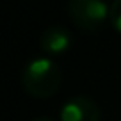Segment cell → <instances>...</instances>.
Instances as JSON below:
<instances>
[{
	"instance_id": "2",
	"label": "cell",
	"mask_w": 121,
	"mask_h": 121,
	"mask_svg": "<svg viewBox=\"0 0 121 121\" xmlns=\"http://www.w3.org/2000/svg\"><path fill=\"white\" fill-rule=\"evenodd\" d=\"M110 5L105 0H69V18L80 30L95 32L109 20Z\"/></svg>"
},
{
	"instance_id": "6",
	"label": "cell",
	"mask_w": 121,
	"mask_h": 121,
	"mask_svg": "<svg viewBox=\"0 0 121 121\" xmlns=\"http://www.w3.org/2000/svg\"><path fill=\"white\" fill-rule=\"evenodd\" d=\"M34 121H55V119H52V117H46V116H43V117H36Z\"/></svg>"
},
{
	"instance_id": "3",
	"label": "cell",
	"mask_w": 121,
	"mask_h": 121,
	"mask_svg": "<svg viewBox=\"0 0 121 121\" xmlns=\"http://www.w3.org/2000/svg\"><path fill=\"white\" fill-rule=\"evenodd\" d=\"M60 121H100V107L87 96H75L60 107Z\"/></svg>"
},
{
	"instance_id": "5",
	"label": "cell",
	"mask_w": 121,
	"mask_h": 121,
	"mask_svg": "<svg viewBox=\"0 0 121 121\" xmlns=\"http://www.w3.org/2000/svg\"><path fill=\"white\" fill-rule=\"evenodd\" d=\"M109 20H110V25L114 27V30L121 34V0H114L110 4Z\"/></svg>"
},
{
	"instance_id": "4",
	"label": "cell",
	"mask_w": 121,
	"mask_h": 121,
	"mask_svg": "<svg viewBox=\"0 0 121 121\" xmlns=\"http://www.w3.org/2000/svg\"><path fill=\"white\" fill-rule=\"evenodd\" d=\"M73 39L69 30L64 27H50L39 38V46L45 53L48 55H60V53L68 52V48L71 46Z\"/></svg>"
},
{
	"instance_id": "1",
	"label": "cell",
	"mask_w": 121,
	"mask_h": 121,
	"mask_svg": "<svg viewBox=\"0 0 121 121\" xmlns=\"http://www.w3.org/2000/svg\"><path fill=\"white\" fill-rule=\"evenodd\" d=\"M22 82L34 98H50L60 86V68L48 57H36L23 68Z\"/></svg>"
}]
</instances>
